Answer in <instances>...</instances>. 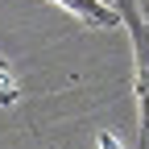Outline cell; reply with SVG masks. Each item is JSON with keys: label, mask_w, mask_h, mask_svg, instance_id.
Returning a JSON list of instances; mask_svg holds the SVG:
<instances>
[{"label": "cell", "mask_w": 149, "mask_h": 149, "mask_svg": "<svg viewBox=\"0 0 149 149\" xmlns=\"http://www.w3.org/2000/svg\"><path fill=\"white\" fill-rule=\"evenodd\" d=\"M120 25L133 37V91H137V116H141V145L149 149V13H141L133 0H116Z\"/></svg>", "instance_id": "cell-1"}, {"label": "cell", "mask_w": 149, "mask_h": 149, "mask_svg": "<svg viewBox=\"0 0 149 149\" xmlns=\"http://www.w3.org/2000/svg\"><path fill=\"white\" fill-rule=\"evenodd\" d=\"M50 4H58L70 17H79V21L91 25V29H116L120 25V8L108 4V0H50Z\"/></svg>", "instance_id": "cell-2"}, {"label": "cell", "mask_w": 149, "mask_h": 149, "mask_svg": "<svg viewBox=\"0 0 149 149\" xmlns=\"http://www.w3.org/2000/svg\"><path fill=\"white\" fill-rule=\"evenodd\" d=\"M17 95H21V87H17V79H13L8 62L0 58V104H17Z\"/></svg>", "instance_id": "cell-3"}]
</instances>
